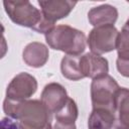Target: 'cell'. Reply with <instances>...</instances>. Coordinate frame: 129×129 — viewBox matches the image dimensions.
Instances as JSON below:
<instances>
[{"mask_svg":"<svg viewBox=\"0 0 129 129\" xmlns=\"http://www.w3.org/2000/svg\"><path fill=\"white\" fill-rule=\"evenodd\" d=\"M115 123L113 129H129V89L120 88L114 104Z\"/></svg>","mask_w":129,"mask_h":129,"instance_id":"obj_10","label":"cell"},{"mask_svg":"<svg viewBox=\"0 0 129 129\" xmlns=\"http://www.w3.org/2000/svg\"><path fill=\"white\" fill-rule=\"evenodd\" d=\"M19 128H20V129H28V128H25L24 126H22V125H20V124H19ZM43 129H52L51 123H49V124H48V125H47L45 128H43Z\"/></svg>","mask_w":129,"mask_h":129,"instance_id":"obj_20","label":"cell"},{"mask_svg":"<svg viewBox=\"0 0 129 129\" xmlns=\"http://www.w3.org/2000/svg\"><path fill=\"white\" fill-rule=\"evenodd\" d=\"M37 91L36 79L28 73H19L8 84L6 98L14 101L29 100Z\"/></svg>","mask_w":129,"mask_h":129,"instance_id":"obj_6","label":"cell"},{"mask_svg":"<svg viewBox=\"0 0 129 129\" xmlns=\"http://www.w3.org/2000/svg\"><path fill=\"white\" fill-rule=\"evenodd\" d=\"M3 111L7 117L28 129H43L50 123V113L40 100L14 101L5 98Z\"/></svg>","mask_w":129,"mask_h":129,"instance_id":"obj_1","label":"cell"},{"mask_svg":"<svg viewBox=\"0 0 129 129\" xmlns=\"http://www.w3.org/2000/svg\"><path fill=\"white\" fill-rule=\"evenodd\" d=\"M82 55H70L66 54L60 61L61 75L71 81H80L85 78L82 70L81 62Z\"/></svg>","mask_w":129,"mask_h":129,"instance_id":"obj_14","label":"cell"},{"mask_svg":"<svg viewBox=\"0 0 129 129\" xmlns=\"http://www.w3.org/2000/svg\"><path fill=\"white\" fill-rule=\"evenodd\" d=\"M6 14L12 22L32 30L42 20V13L29 1H3Z\"/></svg>","mask_w":129,"mask_h":129,"instance_id":"obj_3","label":"cell"},{"mask_svg":"<svg viewBox=\"0 0 129 129\" xmlns=\"http://www.w3.org/2000/svg\"><path fill=\"white\" fill-rule=\"evenodd\" d=\"M52 129H77V127L75 123H62L55 121Z\"/></svg>","mask_w":129,"mask_h":129,"instance_id":"obj_19","label":"cell"},{"mask_svg":"<svg viewBox=\"0 0 129 129\" xmlns=\"http://www.w3.org/2000/svg\"><path fill=\"white\" fill-rule=\"evenodd\" d=\"M68 98L67 90L62 85L58 83H49L43 88L40 101L50 114H55L64 106Z\"/></svg>","mask_w":129,"mask_h":129,"instance_id":"obj_8","label":"cell"},{"mask_svg":"<svg viewBox=\"0 0 129 129\" xmlns=\"http://www.w3.org/2000/svg\"><path fill=\"white\" fill-rule=\"evenodd\" d=\"M79 116V109L74 99L68 98L64 106L54 114L55 121L62 123H75Z\"/></svg>","mask_w":129,"mask_h":129,"instance_id":"obj_15","label":"cell"},{"mask_svg":"<svg viewBox=\"0 0 129 129\" xmlns=\"http://www.w3.org/2000/svg\"><path fill=\"white\" fill-rule=\"evenodd\" d=\"M44 20L55 25L57 20L66 18L77 5L76 1L70 0H40L38 1Z\"/></svg>","mask_w":129,"mask_h":129,"instance_id":"obj_7","label":"cell"},{"mask_svg":"<svg viewBox=\"0 0 129 129\" xmlns=\"http://www.w3.org/2000/svg\"><path fill=\"white\" fill-rule=\"evenodd\" d=\"M126 24H128V25H129V18H128V20L126 21Z\"/></svg>","mask_w":129,"mask_h":129,"instance_id":"obj_21","label":"cell"},{"mask_svg":"<svg viewBox=\"0 0 129 129\" xmlns=\"http://www.w3.org/2000/svg\"><path fill=\"white\" fill-rule=\"evenodd\" d=\"M118 10L115 6L110 4H102L96 7H93L88 12V20L94 26L109 25L117 21Z\"/></svg>","mask_w":129,"mask_h":129,"instance_id":"obj_12","label":"cell"},{"mask_svg":"<svg viewBox=\"0 0 129 129\" xmlns=\"http://www.w3.org/2000/svg\"><path fill=\"white\" fill-rule=\"evenodd\" d=\"M49 57V51L45 44L38 41L28 43L22 51L23 61L30 68L38 69L43 67Z\"/></svg>","mask_w":129,"mask_h":129,"instance_id":"obj_11","label":"cell"},{"mask_svg":"<svg viewBox=\"0 0 129 129\" xmlns=\"http://www.w3.org/2000/svg\"><path fill=\"white\" fill-rule=\"evenodd\" d=\"M82 70L85 78H90L92 80L98 79L108 75L109 63L107 58L95 54L93 52H87L81 56Z\"/></svg>","mask_w":129,"mask_h":129,"instance_id":"obj_9","label":"cell"},{"mask_svg":"<svg viewBox=\"0 0 129 129\" xmlns=\"http://www.w3.org/2000/svg\"><path fill=\"white\" fill-rule=\"evenodd\" d=\"M116 49L118 54L129 53V25L126 23L123 25L121 31L119 32Z\"/></svg>","mask_w":129,"mask_h":129,"instance_id":"obj_16","label":"cell"},{"mask_svg":"<svg viewBox=\"0 0 129 129\" xmlns=\"http://www.w3.org/2000/svg\"><path fill=\"white\" fill-rule=\"evenodd\" d=\"M119 89L118 83L109 75L94 79L91 83V101L93 108H105L114 111L115 97Z\"/></svg>","mask_w":129,"mask_h":129,"instance_id":"obj_4","label":"cell"},{"mask_svg":"<svg viewBox=\"0 0 129 129\" xmlns=\"http://www.w3.org/2000/svg\"><path fill=\"white\" fill-rule=\"evenodd\" d=\"M45 41L50 48L70 55H81L87 46L85 33L67 24L55 25L45 34Z\"/></svg>","mask_w":129,"mask_h":129,"instance_id":"obj_2","label":"cell"},{"mask_svg":"<svg viewBox=\"0 0 129 129\" xmlns=\"http://www.w3.org/2000/svg\"><path fill=\"white\" fill-rule=\"evenodd\" d=\"M1 129H20L19 123L9 117H4L1 120Z\"/></svg>","mask_w":129,"mask_h":129,"instance_id":"obj_18","label":"cell"},{"mask_svg":"<svg viewBox=\"0 0 129 129\" xmlns=\"http://www.w3.org/2000/svg\"><path fill=\"white\" fill-rule=\"evenodd\" d=\"M118 36L119 31L112 24L97 26L90 31L87 44L91 52L102 55L117 48Z\"/></svg>","mask_w":129,"mask_h":129,"instance_id":"obj_5","label":"cell"},{"mask_svg":"<svg viewBox=\"0 0 129 129\" xmlns=\"http://www.w3.org/2000/svg\"><path fill=\"white\" fill-rule=\"evenodd\" d=\"M117 71L125 78H129V53L118 54L116 60Z\"/></svg>","mask_w":129,"mask_h":129,"instance_id":"obj_17","label":"cell"},{"mask_svg":"<svg viewBox=\"0 0 129 129\" xmlns=\"http://www.w3.org/2000/svg\"><path fill=\"white\" fill-rule=\"evenodd\" d=\"M115 113L105 108H93L89 119L88 129H113Z\"/></svg>","mask_w":129,"mask_h":129,"instance_id":"obj_13","label":"cell"}]
</instances>
